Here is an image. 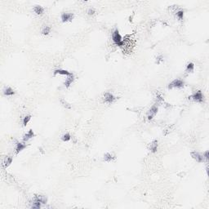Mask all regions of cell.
Wrapping results in <instances>:
<instances>
[{"instance_id":"obj_12","label":"cell","mask_w":209,"mask_h":209,"mask_svg":"<svg viewBox=\"0 0 209 209\" xmlns=\"http://www.w3.org/2000/svg\"><path fill=\"white\" fill-rule=\"evenodd\" d=\"M25 148H26V145L25 143L17 142L16 143V154H19L20 152H21Z\"/></svg>"},{"instance_id":"obj_13","label":"cell","mask_w":209,"mask_h":209,"mask_svg":"<svg viewBox=\"0 0 209 209\" xmlns=\"http://www.w3.org/2000/svg\"><path fill=\"white\" fill-rule=\"evenodd\" d=\"M74 74H72L71 75H69L68 76V78H66V82L64 83V85L66 87H69V86H70L72 84V83L74 82Z\"/></svg>"},{"instance_id":"obj_14","label":"cell","mask_w":209,"mask_h":209,"mask_svg":"<svg viewBox=\"0 0 209 209\" xmlns=\"http://www.w3.org/2000/svg\"><path fill=\"white\" fill-rule=\"evenodd\" d=\"M12 160H13V159H12V157H9V156L6 157L5 159H4V162H3V168H7V167L10 166L11 163L12 162Z\"/></svg>"},{"instance_id":"obj_18","label":"cell","mask_w":209,"mask_h":209,"mask_svg":"<svg viewBox=\"0 0 209 209\" xmlns=\"http://www.w3.org/2000/svg\"><path fill=\"white\" fill-rule=\"evenodd\" d=\"M113 159H114V157L110 153H106V154L104 155V160L105 162H111Z\"/></svg>"},{"instance_id":"obj_1","label":"cell","mask_w":209,"mask_h":209,"mask_svg":"<svg viewBox=\"0 0 209 209\" xmlns=\"http://www.w3.org/2000/svg\"><path fill=\"white\" fill-rule=\"evenodd\" d=\"M112 40L116 45L119 46V47L123 46V41L122 39V36L120 35L118 30H115L112 33Z\"/></svg>"},{"instance_id":"obj_15","label":"cell","mask_w":209,"mask_h":209,"mask_svg":"<svg viewBox=\"0 0 209 209\" xmlns=\"http://www.w3.org/2000/svg\"><path fill=\"white\" fill-rule=\"evenodd\" d=\"M3 93L5 96H12V95L15 94V92H14V90L12 89V87H7L5 88V89H4Z\"/></svg>"},{"instance_id":"obj_23","label":"cell","mask_w":209,"mask_h":209,"mask_svg":"<svg viewBox=\"0 0 209 209\" xmlns=\"http://www.w3.org/2000/svg\"><path fill=\"white\" fill-rule=\"evenodd\" d=\"M176 16H177V18L179 20H183V18H184V11L182 10H180L178 11L177 12H176Z\"/></svg>"},{"instance_id":"obj_20","label":"cell","mask_w":209,"mask_h":209,"mask_svg":"<svg viewBox=\"0 0 209 209\" xmlns=\"http://www.w3.org/2000/svg\"><path fill=\"white\" fill-rule=\"evenodd\" d=\"M71 136H70V134L69 133H66V134H64V135L62 136L61 137V140L63 141H70L71 140Z\"/></svg>"},{"instance_id":"obj_2","label":"cell","mask_w":209,"mask_h":209,"mask_svg":"<svg viewBox=\"0 0 209 209\" xmlns=\"http://www.w3.org/2000/svg\"><path fill=\"white\" fill-rule=\"evenodd\" d=\"M184 82L180 79H175L173 80L171 83H170L168 86V89H172L174 87H176V88H181L184 87Z\"/></svg>"},{"instance_id":"obj_26","label":"cell","mask_w":209,"mask_h":209,"mask_svg":"<svg viewBox=\"0 0 209 209\" xmlns=\"http://www.w3.org/2000/svg\"><path fill=\"white\" fill-rule=\"evenodd\" d=\"M156 59H157V63H158V64H159L160 61H163V57H162V56H159V57H158Z\"/></svg>"},{"instance_id":"obj_8","label":"cell","mask_w":209,"mask_h":209,"mask_svg":"<svg viewBox=\"0 0 209 209\" xmlns=\"http://www.w3.org/2000/svg\"><path fill=\"white\" fill-rule=\"evenodd\" d=\"M114 100H115V97L112 93H110V92H106V93H105V101L107 104H112L114 101Z\"/></svg>"},{"instance_id":"obj_19","label":"cell","mask_w":209,"mask_h":209,"mask_svg":"<svg viewBox=\"0 0 209 209\" xmlns=\"http://www.w3.org/2000/svg\"><path fill=\"white\" fill-rule=\"evenodd\" d=\"M194 69V65L193 63H188L186 66V71L188 73H192Z\"/></svg>"},{"instance_id":"obj_9","label":"cell","mask_w":209,"mask_h":209,"mask_svg":"<svg viewBox=\"0 0 209 209\" xmlns=\"http://www.w3.org/2000/svg\"><path fill=\"white\" fill-rule=\"evenodd\" d=\"M57 74H61V75H66L67 77L71 75L72 73L71 72H69L68 70H66V69H56L54 71V75H57Z\"/></svg>"},{"instance_id":"obj_24","label":"cell","mask_w":209,"mask_h":209,"mask_svg":"<svg viewBox=\"0 0 209 209\" xmlns=\"http://www.w3.org/2000/svg\"><path fill=\"white\" fill-rule=\"evenodd\" d=\"M96 12V10L93 8V7H91L88 9V11H87V14L88 15H90V16H92V15H94V13Z\"/></svg>"},{"instance_id":"obj_10","label":"cell","mask_w":209,"mask_h":209,"mask_svg":"<svg viewBox=\"0 0 209 209\" xmlns=\"http://www.w3.org/2000/svg\"><path fill=\"white\" fill-rule=\"evenodd\" d=\"M159 142H158L157 140H155V141H153L151 142V144L150 145V151L152 152V153H156L158 151V146H159V144H158Z\"/></svg>"},{"instance_id":"obj_6","label":"cell","mask_w":209,"mask_h":209,"mask_svg":"<svg viewBox=\"0 0 209 209\" xmlns=\"http://www.w3.org/2000/svg\"><path fill=\"white\" fill-rule=\"evenodd\" d=\"M191 157L193 158V159L194 160H196L197 162H204V158L203 156V155H201L200 153H198V152H196V151H193L191 152Z\"/></svg>"},{"instance_id":"obj_16","label":"cell","mask_w":209,"mask_h":209,"mask_svg":"<svg viewBox=\"0 0 209 209\" xmlns=\"http://www.w3.org/2000/svg\"><path fill=\"white\" fill-rule=\"evenodd\" d=\"M34 12L37 14V15H42V14H43V12H44V9H43V7H41L39 5H37V6H35L34 7Z\"/></svg>"},{"instance_id":"obj_25","label":"cell","mask_w":209,"mask_h":209,"mask_svg":"<svg viewBox=\"0 0 209 209\" xmlns=\"http://www.w3.org/2000/svg\"><path fill=\"white\" fill-rule=\"evenodd\" d=\"M203 158H204V160L207 161V160H208V151L204 152L203 154Z\"/></svg>"},{"instance_id":"obj_22","label":"cell","mask_w":209,"mask_h":209,"mask_svg":"<svg viewBox=\"0 0 209 209\" xmlns=\"http://www.w3.org/2000/svg\"><path fill=\"white\" fill-rule=\"evenodd\" d=\"M30 119H31V115H26L24 118V119H23V126H26Z\"/></svg>"},{"instance_id":"obj_7","label":"cell","mask_w":209,"mask_h":209,"mask_svg":"<svg viewBox=\"0 0 209 209\" xmlns=\"http://www.w3.org/2000/svg\"><path fill=\"white\" fill-rule=\"evenodd\" d=\"M33 201L41 203L42 204H46L48 203V198L44 195H36L33 198Z\"/></svg>"},{"instance_id":"obj_4","label":"cell","mask_w":209,"mask_h":209,"mask_svg":"<svg viewBox=\"0 0 209 209\" xmlns=\"http://www.w3.org/2000/svg\"><path fill=\"white\" fill-rule=\"evenodd\" d=\"M192 98L194 101L198 102V103H202L203 101V95L201 91H197L192 95Z\"/></svg>"},{"instance_id":"obj_17","label":"cell","mask_w":209,"mask_h":209,"mask_svg":"<svg viewBox=\"0 0 209 209\" xmlns=\"http://www.w3.org/2000/svg\"><path fill=\"white\" fill-rule=\"evenodd\" d=\"M60 102H61V104L66 109H67V110H71V105H69V104L68 103V102H67L66 100H65V99L61 98V99H60Z\"/></svg>"},{"instance_id":"obj_3","label":"cell","mask_w":209,"mask_h":209,"mask_svg":"<svg viewBox=\"0 0 209 209\" xmlns=\"http://www.w3.org/2000/svg\"><path fill=\"white\" fill-rule=\"evenodd\" d=\"M74 13L71 12H63L61 16V21L62 22H68V21H71L74 19Z\"/></svg>"},{"instance_id":"obj_11","label":"cell","mask_w":209,"mask_h":209,"mask_svg":"<svg viewBox=\"0 0 209 209\" xmlns=\"http://www.w3.org/2000/svg\"><path fill=\"white\" fill-rule=\"evenodd\" d=\"M34 137V131L32 129H30L29 132H28L26 134H25L24 137H23V141H24V142L25 141H28L29 140H30L31 138H33Z\"/></svg>"},{"instance_id":"obj_5","label":"cell","mask_w":209,"mask_h":209,"mask_svg":"<svg viewBox=\"0 0 209 209\" xmlns=\"http://www.w3.org/2000/svg\"><path fill=\"white\" fill-rule=\"evenodd\" d=\"M158 110H159V108H158V106H156V105L152 106V107L150 108V110H149L148 114H147V118L149 120H151L157 114Z\"/></svg>"},{"instance_id":"obj_21","label":"cell","mask_w":209,"mask_h":209,"mask_svg":"<svg viewBox=\"0 0 209 209\" xmlns=\"http://www.w3.org/2000/svg\"><path fill=\"white\" fill-rule=\"evenodd\" d=\"M50 32H51V27L49 26H45L43 30H42V34H44V35H48L50 34Z\"/></svg>"}]
</instances>
